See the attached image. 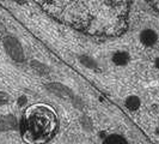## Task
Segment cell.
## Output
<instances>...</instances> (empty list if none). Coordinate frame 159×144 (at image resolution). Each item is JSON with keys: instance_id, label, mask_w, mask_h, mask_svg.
<instances>
[{"instance_id": "4", "label": "cell", "mask_w": 159, "mask_h": 144, "mask_svg": "<svg viewBox=\"0 0 159 144\" xmlns=\"http://www.w3.org/2000/svg\"><path fill=\"white\" fill-rule=\"evenodd\" d=\"M102 144H128V142L119 135H111V136L107 137Z\"/></svg>"}, {"instance_id": "3", "label": "cell", "mask_w": 159, "mask_h": 144, "mask_svg": "<svg viewBox=\"0 0 159 144\" xmlns=\"http://www.w3.org/2000/svg\"><path fill=\"white\" fill-rule=\"evenodd\" d=\"M157 40H158L157 34L151 29H146L140 34V41L147 47H152L157 42Z\"/></svg>"}, {"instance_id": "6", "label": "cell", "mask_w": 159, "mask_h": 144, "mask_svg": "<svg viewBox=\"0 0 159 144\" xmlns=\"http://www.w3.org/2000/svg\"><path fill=\"white\" fill-rule=\"evenodd\" d=\"M156 65H157V67L159 69V59H157V61H156Z\"/></svg>"}, {"instance_id": "1", "label": "cell", "mask_w": 159, "mask_h": 144, "mask_svg": "<svg viewBox=\"0 0 159 144\" xmlns=\"http://www.w3.org/2000/svg\"><path fill=\"white\" fill-rule=\"evenodd\" d=\"M55 19L97 37L127 30L132 0H35Z\"/></svg>"}, {"instance_id": "5", "label": "cell", "mask_w": 159, "mask_h": 144, "mask_svg": "<svg viewBox=\"0 0 159 144\" xmlns=\"http://www.w3.org/2000/svg\"><path fill=\"white\" fill-rule=\"evenodd\" d=\"M126 106H127L129 109L135 111V109L139 108V106H140V100L136 96H129L127 100H126Z\"/></svg>"}, {"instance_id": "2", "label": "cell", "mask_w": 159, "mask_h": 144, "mask_svg": "<svg viewBox=\"0 0 159 144\" xmlns=\"http://www.w3.org/2000/svg\"><path fill=\"white\" fill-rule=\"evenodd\" d=\"M57 128L55 111L44 103L32 104L26 108L22 119V138L28 144H46Z\"/></svg>"}]
</instances>
